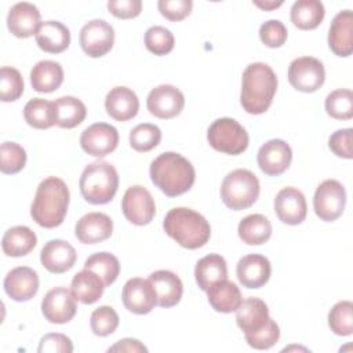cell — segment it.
<instances>
[{
  "instance_id": "cell-1",
  "label": "cell",
  "mask_w": 353,
  "mask_h": 353,
  "mask_svg": "<svg viewBox=\"0 0 353 353\" xmlns=\"http://www.w3.org/2000/svg\"><path fill=\"white\" fill-rule=\"evenodd\" d=\"M152 182L168 197L186 193L194 183L196 171L192 163L175 152H164L150 163Z\"/></svg>"
},
{
  "instance_id": "cell-2",
  "label": "cell",
  "mask_w": 353,
  "mask_h": 353,
  "mask_svg": "<svg viewBox=\"0 0 353 353\" xmlns=\"http://www.w3.org/2000/svg\"><path fill=\"white\" fill-rule=\"evenodd\" d=\"M69 197V189L61 178L48 176L43 179L36 189L30 207L33 221L47 229L59 226L66 216Z\"/></svg>"
},
{
  "instance_id": "cell-3",
  "label": "cell",
  "mask_w": 353,
  "mask_h": 353,
  "mask_svg": "<svg viewBox=\"0 0 353 353\" xmlns=\"http://www.w3.org/2000/svg\"><path fill=\"white\" fill-rule=\"evenodd\" d=\"M277 90V76L273 69L263 62L250 63L241 79L240 103L250 114L265 113Z\"/></svg>"
},
{
  "instance_id": "cell-4",
  "label": "cell",
  "mask_w": 353,
  "mask_h": 353,
  "mask_svg": "<svg viewBox=\"0 0 353 353\" xmlns=\"http://www.w3.org/2000/svg\"><path fill=\"white\" fill-rule=\"evenodd\" d=\"M163 228L172 240L188 250L205 245L211 236L208 221L197 211L186 207L170 210L163 221Z\"/></svg>"
},
{
  "instance_id": "cell-5",
  "label": "cell",
  "mask_w": 353,
  "mask_h": 353,
  "mask_svg": "<svg viewBox=\"0 0 353 353\" xmlns=\"http://www.w3.org/2000/svg\"><path fill=\"white\" fill-rule=\"evenodd\" d=\"M79 188L87 203L106 204L119 189V174L110 163L94 161L83 170Z\"/></svg>"
},
{
  "instance_id": "cell-6",
  "label": "cell",
  "mask_w": 353,
  "mask_h": 353,
  "mask_svg": "<svg viewBox=\"0 0 353 353\" xmlns=\"http://www.w3.org/2000/svg\"><path fill=\"white\" fill-rule=\"evenodd\" d=\"M259 190L261 186L256 175L250 170L237 168L223 178L221 199L230 210H245L256 201Z\"/></svg>"
},
{
  "instance_id": "cell-7",
  "label": "cell",
  "mask_w": 353,
  "mask_h": 353,
  "mask_svg": "<svg viewBox=\"0 0 353 353\" xmlns=\"http://www.w3.org/2000/svg\"><path fill=\"white\" fill-rule=\"evenodd\" d=\"M207 141L215 150L236 156L248 148L250 138L239 121L230 117H221L208 127Z\"/></svg>"
},
{
  "instance_id": "cell-8",
  "label": "cell",
  "mask_w": 353,
  "mask_h": 353,
  "mask_svg": "<svg viewBox=\"0 0 353 353\" xmlns=\"http://www.w3.org/2000/svg\"><path fill=\"white\" fill-rule=\"evenodd\" d=\"M346 192L341 182L335 179L323 181L313 197V208L316 215L324 222H332L339 218L345 210Z\"/></svg>"
},
{
  "instance_id": "cell-9",
  "label": "cell",
  "mask_w": 353,
  "mask_h": 353,
  "mask_svg": "<svg viewBox=\"0 0 353 353\" xmlns=\"http://www.w3.org/2000/svg\"><path fill=\"white\" fill-rule=\"evenodd\" d=\"M325 80V70L320 59L313 57L295 58L288 66V81L301 92L319 90Z\"/></svg>"
},
{
  "instance_id": "cell-10",
  "label": "cell",
  "mask_w": 353,
  "mask_h": 353,
  "mask_svg": "<svg viewBox=\"0 0 353 353\" xmlns=\"http://www.w3.org/2000/svg\"><path fill=\"white\" fill-rule=\"evenodd\" d=\"M121 211L131 223L143 226L150 223L154 218L156 204L146 188L134 185L130 186L123 196Z\"/></svg>"
},
{
  "instance_id": "cell-11",
  "label": "cell",
  "mask_w": 353,
  "mask_h": 353,
  "mask_svg": "<svg viewBox=\"0 0 353 353\" xmlns=\"http://www.w3.org/2000/svg\"><path fill=\"white\" fill-rule=\"evenodd\" d=\"M81 50L92 58L106 55L114 43V30L103 19H91L80 30Z\"/></svg>"
},
{
  "instance_id": "cell-12",
  "label": "cell",
  "mask_w": 353,
  "mask_h": 353,
  "mask_svg": "<svg viewBox=\"0 0 353 353\" xmlns=\"http://www.w3.org/2000/svg\"><path fill=\"white\" fill-rule=\"evenodd\" d=\"M146 106L150 114L168 120L176 117L183 106H185V97L176 87L171 84H161L150 90L146 98Z\"/></svg>"
},
{
  "instance_id": "cell-13",
  "label": "cell",
  "mask_w": 353,
  "mask_h": 353,
  "mask_svg": "<svg viewBox=\"0 0 353 353\" xmlns=\"http://www.w3.org/2000/svg\"><path fill=\"white\" fill-rule=\"evenodd\" d=\"M77 312L76 298L66 287L50 290L41 301V313L52 324L69 323Z\"/></svg>"
},
{
  "instance_id": "cell-14",
  "label": "cell",
  "mask_w": 353,
  "mask_h": 353,
  "mask_svg": "<svg viewBox=\"0 0 353 353\" xmlns=\"http://www.w3.org/2000/svg\"><path fill=\"white\" fill-rule=\"evenodd\" d=\"M119 145L117 130L108 123H94L80 135L81 149L94 157H103L112 153Z\"/></svg>"
},
{
  "instance_id": "cell-15",
  "label": "cell",
  "mask_w": 353,
  "mask_h": 353,
  "mask_svg": "<svg viewBox=\"0 0 353 353\" xmlns=\"http://www.w3.org/2000/svg\"><path fill=\"white\" fill-rule=\"evenodd\" d=\"M292 150L283 139H270L265 142L256 154V161L262 172L269 176L281 175L290 167Z\"/></svg>"
},
{
  "instance_id": "cell-16",
  "label": "cell",
  "mask_w": 353,
  "mask_h": 353,
  "mask_svg": "<svg viewBox=\"0 0 353 353\" xmlns=\"http://www.w3.org/2000/svg\"><path fill=\"white\" fill-rule=\"evenodd\" d=\"M274 212L287 225H299L307 214V204L303 193L292 186L279 190L274 199Z\"/></svg>"
},
{
  "instance_id": "cell-17",
  "label": "cell",
  "mask_w": 353,
  "mask_h": 353,
  "mask_svg": "<svg viewBox=\"0 0 353 353\" xmlns=\"http://www.w3.org/2000/svg\"><path fill=\"white\" fill-rule=\"evenodd\" d=\"M121 299L125 309L135 314H148L157 305L156 294L150 281L141 277L130 279L124 284Z\"/></svg>"
},
{
  "instance_id": "cell-18",
  "label": "cell",
  "mask_w": 353,
  "mask_h": 353,
  "mask_svg": "<svg viewBox=\"0 0 353 353\" xmlns=\"http://www.w3.org/2000/svg\"><path fill=\"white\" fill-rule=\"evenodd\" d=\"M239 281L245 288L263 287L272 274V266L266 256L261 254H250L243 256L236 266Z\"/></svg>"
},
{
  "instance_id": "cell-19",
  "label": "cell",
  "mask_w": 353,
  "mask_h": 353,
  "mask_svg": "<svg viewBox=\"0 0 353 353\" xmlns=\"http://www.w3.org/2000/svg\"><path fill=\"white\" fill-rule=\"evenodd\" d=\"M39 290V276L28 266H18L10 270L4 279L6 294L17 301L26 302L32 299Z\"/></svg>"
},
{
  "instance_id": "cell-20",
  "label": "cell",
  "mask_w": 353,
  "mask_h": 353,
  "mask_svg": "<svg viewBox=\"0 0 353 353\" xmlns=\"http://www.w3.org/2000/svg\"><path fill=\"white\" fill-rule=\"evenodd\" d=\"M40 11L39 8L28 1L14 4L7 15L8 30L19 39H26L36 34L40 26Z\"/></svg>"
},
{
  "instance_id": "cell-21",
  "label": "cell",
  "mask_w": 353,
  "mask_h": 353,
  "mask_svg": "<svg viewBox=\"0 0 353 353\" xmlns=\"http://www.w3.org/2000/svg\"><path fill=\"white\" fill-rule=\"evenodd\" d=\"M113 221L103 212H88L83 215L76 226L74 234L83 244H97L112 236Z\"/></svg>"
},
{
  "instance_id": "cell-22",
  "label": "cell",
  "mask_w": 353,
  "mask_h": 353,
  "mask_svg": "<svg viewBox=\"0 0 353 353\" xmlns=\"http://www.w3.org/2000/svg\"><path fill=\"white\" fill-rule=\"evenodd\" d=\"M77 254L65 240L54 239L44 244L40 252L41 265L51 273H65L73 268Z\"/></svg>"
},
{
  "instance_id": "cell-23",
  "label": "cell",
  "mask_w": 353,
  "mask_h": 353,
  "mask_svg": "<svg viewBox=\"0 0 353 353\" xmlns=\"http://www.w3.org/2000/svg\"><path fill=\"white\" fill-rule=\"evenodd\" d=\"M328 46L338 57H349L353 51V14L350 10L339 11L328 30Z\"/></svg>"
},
{
  "instance_id": "cell-24",
  "label": "cell",
  "mask_w": 353,
  "mask_h": 353,
  "mask_svg": "<svg viewBox=\"0 0 353 353\" xmlns=\"http://www.w3.org/2000/svg\"><path fill=\"white\" fill-rule=\"evenodd\" d=\"M154 290L157 305L161 307H172L179 303L183 285L181 279L171 270H156L148 279Z\"/></svg>"
},
{
  "instance_id": "cell-25",
  "label": "cell",
  "mask_w": 353,
  "mask_h": 353,
  "mask_svg": "<svg viewBox=\"0 0 353 353\" xmlns=\"http://www.w3.org/2000/svg\"><path fill=\"white\" fill-rule=\"evenodd\" d=\"M105 109L110 117L117 121H127L137 116L139 99L128 87H114L105 97Z\"/></svg>"
},
{
  "instance_id": "cell-26",
  "label": "cell",
  "mask_w": 353,
  "mask_h": 353,
  "mask_svg": "<svg viewBox=\"0 0 353 353\" xmlns=\"http://www.w3.org/2000/svg\"><path fill=\"white\" fill-rule=\"evenodd\" d=\"M269 319L268 305L259 298L250 296L236 309V323L244 335L256 332L268 323Z\"/></svg>"
},
{
  "instance_id": "cell-27",
  "label": "cell",
  "mask_w": 353,
  "mask_h": 353,
  "mask_svg": "<svg viewBox=\"0 0 353 353\" xmlns=\"http://www.w3.org/2000/svg\"><path fill=\"white\" fill-rule=\"evenodd\" d=\"M40 50L50 54H59L70 44V32L59 21H44L34 34Z\"/></svg>"
},
{
  "instance_id": "cell-28",
  "label": "cell",
  "mask_w": 353,
  "mask_h": 353,
  "mask_svg": "<svg viewBox=\"0 0 353 353\" xmlns=\"http://www.w3.org/2000/svg\"><path fill=\"white\" fill-rule=\"evenodd\" d=\"M205 292L210 305L215 312L219 313L236 312V309L243 302L239 287L228 279L214 283Z\"/></svg>"
},
{
  "instance_id": "cell-29",
  "label": "cell",
  "mask_w": 353,
  "mask_h": 353,
  "mask_svg": "<svg viewBox=\"0 0 353 353\" xmlns=\"http://www.w3.org/2000/svg\"><path fill=\"white\" fill-rule=\"evenodd\" d=\"M62 81L63 69L55 61H40L30 70V83L37 92H52L61 87Z\"/></svg>"
},
{
  "instance_id": "cell-30",
  "label": "cell",
  "mask_w": 353,
  "mask_h": 353,
  "mask_svg": "<svg viewBox=\"0 0 353 353\" xmlns=\"http://www.w3.org/2000/svg\"><path fill=\"white\" fill-rule=\"evenodd\" d=\"M103 290L105 284L102 279L90 269H83L76 273L70 283V291L74 298L84 305L95 303L102 296Z\"/></svg>"
},
{
  "instance_id": "cell-31",
  "label": "cell",
  "mask_w": 353,
  "mask_h": 353,
  "mask_svg": "<svg viewBox=\"0 0 353 353\" xmlns=\"http://www.w3.org/2000/svg\"><path fill=\"white\" fill-rule=\"evenodd\" d=\"M37 244L36 233L28 226H12L3 234L1 248L7 256H23L28 255Z\"/></svg>"
},
{
  "instance_id": "cell-32",
  "label": "cell",
  "mask_w": 353,
  "mask_h": 353,
  "mask_svg": "<svg viewBox=\"0 0 353 353\" xmlns=\"http://www.w3.org/2000/svg\"><path fill=\"white\" fill-rule=\"evenodd\" d=\"M194 277L197 285L207 291L214 283L228 279V266L223 256L210 254L197 261L194 268Z\"/></svg>"
},
{
  "instance_id": "cell-33",
  "label": "cell",
  "mask_w": 353,
  "mask_h": 353,
  "mask_svg": "<svg viewBox=\"0 0 353 353\" xmlns=\"http://www.w3.org/2000/svg\"><path fill=\"white\" fill-rule=\"evenodd\" d=\"M85 105L76 97L66 95L54 101L55 124L61 128H73L85 119Z\"/></svg>"
},
{
  "instance_id": "cell-34",
  "label": "cell",
  "mask_w": 353,
  "mask_h": 353,
  "mask_svg": "<svg viewBox=\"0 0 353 353\" xmlns=\"http://www.w3.org/2000/svg\"><path fill=\"white\" fill-rule=\"evenodd\" d=\"M237 233L243 243L248 245H261L270 239L272 223L262 214H251L240 221Z\"/></svg>"
},
{
  "instance_id": "cell-35",
  "label": "cell",
  "mask_w": 353,
  "mask_h": 353,
  "mask_svg": "<svg viewBox=\"0 0 353 353\" xmlns=\"http://www.w3.org/2000/svg\"><path fill=\"white\" fill-rule=\"evenodd\" d=\"M324 4L319 0H298L290 11L291 22L302 30L316 29L324 19Z\"/></svg>"
},
{
  "instance_id": "cell-36",
  "label": "cell",
  "mask_w": 353,
  "mask_h": 353,
  "mask_svg": "<svg viewBox=\"0 0 353 353\" xmlns=\"http://www.w3.org/2000/svg\"><path fill=\"white\" fill-rule=\"evenodd\" d=\"M25 121L37 130H46L55 124L54 102L43 98H33L28 101L23 108Z\"/></svg>"
},
{
  "instance_id": "cell-37",
  "label": "cell",
  "mask_w": 353,
  "mask_h": 353,
  "mask_svg": "<svg viewBox=\"0 0 353 353\" xmlns=\"http://www.w3.org/2000/svg\"><path fill=\"white\" fill-rule=\"evenodd\" d=\"M84 269L95 272L103 281L105 287L116 281L120 273L119 259L110 252H97L88 256L84 262Z\"/></svg>"
},
{
  "instance_id": "cell-38",
  "label": "cell",
  "mask_w": 353,
  "mask_h": 353,
  "mask_svg": "<svg viewBox=\"0 0 353 353\" xmlns=\"http://www.w3.org/2000/svg\"><path fill=\"white\" fill-rule=\"evenodd\" d=\"M325 112L336 120H349L353 117V92L347 88H338L325 98Z\"/></svg>"
},
{
  "instance_id": "cell-39",
  "label": "cell",
  "mask_w": 353,
  "mask_h": 353,
  "mask_svg": "<svg viewBox=\"0 0 353 353\" xmlns=\"http://www.w3.org/2000/svg\"><path fill=\"white\" fill-rule=\"evenodd\" d=\"M328 325L331 331L341 336H349L353 332V303L341 301L332 306L328 313Z\"/></svg>"
},
{
  "instance_id": "cell-40",
  "label": "cell",
  "mask_w": 353,
  "mask_h": 353,
  "mask_svg": "<svg viewBox=\"0 0 353 353\" xmlns=\"http://www.w3.org/2000/svg\"><path fill=\"white\" fill-rule=\"evenodd\" d=\"M161 141V130L150 123L135 125L130 132V145L137 152H149Z\"/></svg>"
},
{
  "instance_id": "cell-41",
  "label": "cell",
  "mask_w": 353,
  "mask_h": 353,
  "mask_svg": "<svg viewBox=\"0 0 353 353\" xmlns=\"http://www.w3.org/2000/svg\"><path fill=\"white\" fill-rule=\"evenodd\" d=\"M23 79L19 70L12 66H1L0 69V99L3 102L17 101L23 94Z\"/></svg>"
},
{
  "instance_id": "cell-42",
  "label": "cell",
  "mask_w": 353,
  "mask_h": 353,
  "mask_svg": "<svg viewBox=\"0 0 353 353\" xmlns=\"http://www.w3.org/2000/svg\"><path fill=\"white\" fill-rule=\"evenodd\" d=\"M90 325L97 336H108L119 327V314L112 306H99L91 313Z\"/></svg>"
},
{
  "instance_id": "cell-43",
  "label": "cell",
  "mask_w": 353,
  "mask_h": 353,
  "mask_svg": "<svg viewBox=\"0 0 353 353\" xmlns=\"http://www.w3.org/2000/svg\"><path fill=\"white\" fill-rule=\"evenodd\" d=\"M174 43V34L164 26H150L145 33V46L154 55L171 52Z\"/></svg>"
},
{
  "instance_id": "cell-44",
  "label": "cell",
  "mask_w": 353,
  "mask_h": 353,
  "mask_svg": "<svg viewBox=\"0 0 353 353\" xmlns=\"http://www.w3.org/2000/svg\"><path fill=\"white\" fill-rule=\"evenodd\" d=\"M0 153V170L3 174H17L26 164V152L21 145L15 142H3Z\"/></svg>"
},
{
  "instance_id": "cell-45",
  "label": "cell",
  "mask_w": 353,
  "mask_h": 353,
  "mask_svg": "<svg viewBox=\"0 0 353 353\" xmlns=\"http://www.w3.org/2000/svg\"><path fill=\"white\" fill-rule=\"evenodd\" d=\"M244 336L251 347L258 350H266L277 343L280 338V328L273 319H269L261 330Z\"/></svg>"
},
{
  "instance_id": "cell-46",
  "label": "cell",
  "mask_w": 353,
  "mask_h": 353,
  "mask_svg": "<svg viewBox=\"0 0 353 353\" xmlns=\"http://www.w3.org/2000/svg\"><path fill=\"white\" fill-rule=\"evenodd\" d=\"M287 36H288L287 28L279 19H269L263 22L259 28L261 41L270 48L281 47L287 41Z\"/></svg>"
},
{
  "instance_id": "cell-47",
  "label": "cell",
  "mask_w": 353,
  "mask_h": 353,
  "mask_svg": "<svg viewBox=\"0 0 353 353\" xmlns=\"http://www.w3.org/2000/svg\"><path fill=\"white\" fill-rule=\"evenodd\" d=\"M192 0H160L157 8L160 14L172 22L186 18L192 12Z\"/></svg>"
},
{
  "instance_id": "cell-48",
  "label": "cell",
  "mask_w": 353,
  "mask_h": 353,
  "mask_svg": "<svg viewBox=\"0 0 353 353\" xmlns=\"http://www.w3.org/2000/svg\"><path fill=\"white\" fill-rule=\"evenodd\" d=\"M328 148L334 154L350 160L352 154V128H342L335 131L328 139Z\"/></svg>"
},
{
  "instance_id": "cell-49",
  "label": "cell",
  "mask_w": 353,
  "mask_h": 353,
  "mask_svg": "<svg viewBox=\"0 0 353 353\" xmlns=\"http://www.w3.org/2000/svg\"><path fill=\"white\" fill-rule=\"evenodd\" d=\"M39 353H70L73 352V343L69 336L63 334H47L40 339V345L37 347Z\"/></svg>"
},
{
  "instance_id": "cell-50",
  "label": "cell",
  "mask_w": 353,
  "mask_h": 353,
  "mask_svg": "<svg viewBox=\"0 0 353 353\" xmlns=\"http://www.w3.org/2000/svg\"><path fill=\"white\" fill-rule=\"evenodd\" d=\"M108 10L117 18L130 19L141 14L142 1L141 0H109Z\"/></svg>"
},
{
  "instance_id": "cell-51",
  "label": "cell",
  "mask_w": 353,
  "mask_h": 353,
  "mask_svg": "<svg viewBox=\"0 0 353 353\" xmlns=\"http://www.w3.org/2000/svg\"><path fill=\"white\" fill-rule=\"evenodd\" d=\"M108 352H128V353H132V352H148V349L138 339L124 338V339H120L119 342H116L113 346H110L108 349Z\"/></svg>"
},
{
  "instance_id": "cell-52",
  "label": "cell",
  "mask_w": 353,
  "mask_h": 353,
  "mask_svg": "<svg viewBox=\"0 0 353 353\" xmlns=\"http://www.w3.org/2000/svg\"><path fill=\"white\" fill-rule=\"evenodd\" d=\"M254 4L262 10H274L277 7H280L283 4V1H258V0H254Z\"/></svg>"
}]
</instances>
